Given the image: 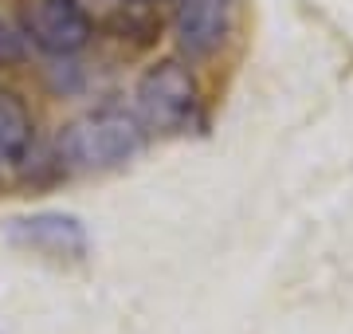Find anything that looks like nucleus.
I'll return each instance as SVG.
<instances>
[{
  "mask_svg": "<svg viewBox=\"0 0 353 334\" xmlns=\"http://www.w3.org/2000/svg\"><path fill=\"white\" fill-rule=\"evenodd\" d=\"M141 146H145V126L138 115L122 106L90 110L59 134V157L71 169H87V173L126 166L130 157L141 154Z\"/></svg>",
  "mask_w": 353,
  "mask_h": 334,
  "instance_id": "1",
  "label": "nucleus"
},
{
  "mask_svg": "<svg viewBox=\"0 0 353 334\" xmlns=\"http://www.w3.org/2000/svg\"><path fill=\"white\" fill-rule=\"evenodd\" d=\"M201 95L181 63H161L138 83V118L150 130H185L196 122Z\"/></svg>",
  "mask_w": 353,
  "mask_h": 334,
  "instance_id": "2",
  "label": "nucleus"
},
{
  "mask_svg": "<svg viewBox=\"0 0 353 334\" xmlns=\"http://www.w3.org/2000/svg\"><path fill=\"white\" fill-rule=\"evenodd\" d=\"M4 236L12 240L16 248H24L32 256L43 259H59V264H71V259H83L90 248L87 224L75 217V213H28V217H12L4 224Z\"/></svg>",
  "mask_w": 353,
  "mask_h": 334,
  "instance_id": "3",
  "label": "nucleus"
},
{
  "mask_svg": "<svg viewBox=\"0 0 353 334\" xmlns=\"http://www.w3.org/2000/svg\"><path fill=\"white\" fill-rule=\"evenodd\" d=\"M28 36L48 55H75L90 43V12L83 0H36L28 12Z\"/></svg>",
  "mask_w": 353,
  "mask_h": 334,
  "instance_id": "4",
  "label": "nucleus"
},
{
  "mask_svg": "<svg viewBox=\"0 0 353 334\" xmlns=\"http://www.w3.org/2000/svg\"><path fill=\"white\" fill-rule=\"evenodd\" d=\"M240 0H181L173 20L176 43L189 59H208L228 43Z\"/></svg>",
  "mask_w": 353,
  "mask_h": 334,
  "instance_id": "5",
  "label": "nucleus"
},
{
  "mask_svg": "<svg viewBox=\"0 0 353 334\" xmlns=\"http://www.w3.org/2000/svg\"><path fill=\"white\" fill-rule=\"evenodd\" d=\"M28 146H32V115L20 99L0 95V169L24 161Z\"/></svg>",
  "mask_w": 353,
  "mask_h": 334,
  "instance_id": "6",
  "label": "nucleus"
},
{
  "mask_svg": "<svg viewBox=\"0 0 353 334\" xmlns=\"http://www.w3.org/2000/svg\"><path fill=\"white\" fill-rule=\"evenodd\" d=\"M24 55H28L24 32H20L12 20H4V16H0V71H4V67H16Z\"/></svg>",
  "mask_w": 353,
  "mask_h": 334,
  "instance_id": "7",
  "label": "nucleus"
}]
</instances>
